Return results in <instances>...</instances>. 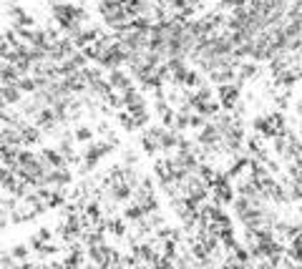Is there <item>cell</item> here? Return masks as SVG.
<instances>
[{
	"mask_svg": "<svg viewBox=\"0 0 302 269\" xmlns=\"http://www.w3.org/2000/svg\"><path fill=\"white\" fill-rule=\"evenodd\" d=\"M111 146H114V141H89V146L83 149V153H81V161H83V166L86 169H96L98 164H101V159L111 151Z\"/></svg>",
	"mask_w": 302,
	"mask_h": 269,
	"instance_id": "cell-1",
	"label": "cell"
},
{
	"mask_svg": "<svg viewBox=\"0 0 302 269\" xmlns=\"http://www.w3.org/2000/svg\"><path fill=\"white\" fill-rule=\"evenodd\" d=\"M0 98H3L8 106H18V103H23L26 93L18 88V83H0Z\"/></svg>",
	"mask_w": 302,
	"mask_h": 269,
	"instance_id": "cell-2",
	"label": "cell"
},
{
	"mask_svg": "<svg viewBox=\"0 0 302 269\" xmlns=\"http://www.w3.org/2000/svg\"><path fill=\"white\" fill-rule=\"evenodd\" d=\"M217 96H219V101H222L224 108H234V103H237V98H240V88L232 86V83H222L219 91H217Z\"/></svg>",
	"mask_w": 302,
	"mask_h": 269,
	"instance_id": "cell-3",
	"label": "cell"
},
{
	"mask_svg": "<svg viewBox=\"0 0 302 269\" xmlns=\"http://www.w3.org/2000/svg\"><path fill=\"white\" fill-rule=\"evenodd\" d=\"M40 153L53 169H66L68 166V159L60 153V149H40Z\"/></svg>",
	"mask_w": 302,
	"mask_h": 269,
	"instance_id": "cell-4",
	"label": "cell"
},
{
	"mask_svg": "<svg viewBox=\"0 0 302 269\" xmlns=\"http://www.w3.org/2000/svg\"><path fill=\"white\" fill-rule=\"evenodd\" d=\"M28 252H30L28 244H13V246H10V254L18 259V264H20V262L28 264Z\"/></svg>",
	"mask_w": 302,
	"mask_h": 269,
	"instance_id": "cell-5",
	"label": "cell"
},
{
	"mask_svg": "<svg viewBox=\"0 0 302 269\" xmlns=\"http://www.w3.org/2000/svg\"><path fill=\"white\" fill-rule=\"evenodd\" d=\"M73 136H76V141H83V144H89L91 139H93V131H91L89 126H78Z\"/></svg>",
	"mask_w": 302,
	"mask_h": 269,
	"instance_id": "cell-6",
	"label": "cell"
},
{
	"mask_svg": "<svg viewBox=\"0 0 302 269\" xmlns=\"http://www.w3.org/2000/svg\"><path fill=\"white\" fill-rule=\"evenodd\" d=\"M219 5L224 10H240V8H244V0H222Z\"/></svg>",
	"mask_w": 302,
	"mask_h": 269,
	"instance_id": "cell-7",
	"label": "cell"
}]
</instances>
